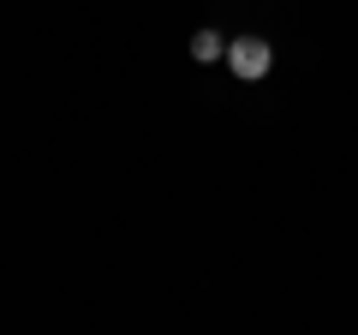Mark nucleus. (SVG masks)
<instances>
[{
  "instance_id": "1",
  "label": "nucleus",
  "mask_w": 358,
  "mask_h": 335,
  "mask_svg": "<svg viewBox=\"0 0 358 335\" xmlns=\"http://www.w3.org/2000/svg\"><path fill=\"white\" fill-rule=\"evenodd\" d=\"M268 60H275V54H268V42H263V36H239V42H227V66L245 78V84H251V78H263V72H268Z\"/></svg>"
},
{
  "instance_id": "2",
  "label": "nucleus",
  "mask_w": 358,
  "mask_h": 335,
  "mask_svg": "<svg viewBox=\"0 0 358 335\" xmlns=\"http://www.w3.org/2000/svg\"><path fill=\"white\" fill-rule=\"evenodd\" d=\"M192 54H197V60H221V54H227V42H221L215 30H197V36H192Z\"/></svg>"
}]
</instances>
